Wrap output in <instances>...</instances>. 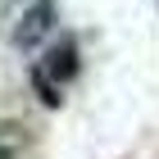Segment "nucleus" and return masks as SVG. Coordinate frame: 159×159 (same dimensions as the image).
Segmentation results:
<instances>
[{"label": "nucleus", "instance_id": "1", "mask_svg": "<svg viewBox=\"0 0 159 159\" xmlns=\"http://www.w3.org/2000/svg\"><path fill=\"white\" fill-rule=\"evenodd\" d=\"M55 23H59V0H32V5H23V14H18V23L9 32L14 50H37L55 32Z\"/></svg>", "mask_w": 159, "mask_h": 159}, {"label": "nucleus", "instance_id": "2", "mask_svg": "<svg viewBox=\"0 0 159 159\" xmlns=\"http://www.w3.org/2000/svg\"><path fill=\"white\" fill-rule=\"evenodd\" d=\"M41 68H46V73L55 77L59 86H68V82H73L77 73H82V46H77V37H73V32H64V37H59L55 46L46 50Z\"/></svg>", "mask_w": 159, "mask_h": 159}, {"label": "nucleus", "instance_id": "3", "mask_svg": "<svg viewBox=\"0 0 159 159\" xmlns=\"http://www.w3.org/2000/svg\"><path fill=\"white\" fill-rule=\"evenodd\" d=\"M27 82H32V96H37L46 109H59V105H64V86L55 82L41 64H32V68H27Z\"/></svg>", "mask_w": 159, "mask_h": 159}]
</instances>
